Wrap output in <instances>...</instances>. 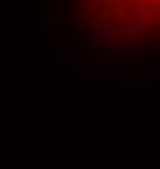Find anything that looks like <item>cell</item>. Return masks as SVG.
<instances>
[{"instance_id":"6da1fadb","label":"cell","mask_w":160,"mask_h":169,"mask_svg":"<svg viewBox=\"0 0 160 169\" xmlns=\"http://www.w3.org/2000/svg\"><path fill=\"white\" fill-rule=\"evenodd\" d=\"M144 54L142 52H121L120 57H128V59H141Z\"/></svg>"}]
</instances>
